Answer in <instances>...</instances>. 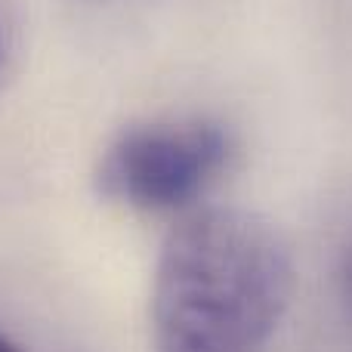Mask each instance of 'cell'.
Segmentation results:
<instances>
[{"label": "cell", "instance_id": "obj_1", "mask_svg": "<svg viewBox=\"0 0 352 352\" xmlns=\"http://www.w3.org/2000/svg\"><path fill=\"white\" fill-rule=\"evenodd\" d=\"M291 291V250L269 219L235 207L192 213L161 248L155 352H269Z\"/></svg>", "mask_w": 352, "mask_h": 352}, {"label": "cell", "instance_id": "obj_2", "mask_svg": "<svg viewBox=\"0 0 352 352\" xmlns=\"http://www.w3.org/2000/svg\"><path fill=\"white\" fill-rule=\"evenodd\" d=\"M229 140L217 124H148L127 130L102 164L111 195L142 210L188 204L223 170Z\"/></svg>", "mask_w": 352, "mask_h": 352}, {"label": "cell", "instance_id": "obj_3", "mask_svg": "<svg viewBox=\"0 0 352 352\" xmlns=\"http://www.w3.org/2000/svg\"><path fill=\"white\" fill-rule=\"evenodd\" d=\"M337 281H340V300L346 306V316L352 322V238L346 241L340 254V269H337Z\"/></svg>", "mask_w": 352, "mask_h": 352}, {"label": "cell", "instance_id": "obj_4", "mask_svg": "<svg viewBox=\"0 0 352 352\" xmlns=\"http://www.w3.org/2000/svg\"><path fill=\"white\" fill-rule=\"evenodd\" d=\"M0 352H16V346H12L10 340H3V337H0Z\"/></svg>", "mask_w": 352, "mask_h": 352}]
</instances>
